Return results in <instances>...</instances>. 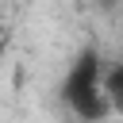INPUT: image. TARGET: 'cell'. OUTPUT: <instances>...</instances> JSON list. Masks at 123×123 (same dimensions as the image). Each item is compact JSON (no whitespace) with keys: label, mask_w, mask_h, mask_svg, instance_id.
Returning <instances> with one entry per match:
<instances>
[{"label":"cell","mask_w":123,"mask_h":123,"mask_svg":"<svg viewBox=\"0 0 123 123\" xmlns=\"http://www.w3.org/2000/svg\"><path fill=\"white\" fill-rule=\"evenodd\" d=\"M104 92H108V100H111V111L123 115V62L104 65Z\"/></svg>","instance_id":"cell-1"},{"label":"cell","mask_w":123,"mask_h":123,"mask_svg":"<svg viewBox=\"0 0 123 123\" xmlns=\"http://www.w3.org/2000/svg\"><path fill=\"white\" fill-rule=\"evenodd\" d=\"M96 4H100V8H111V4H115V0H96Z\"/></svg>","instance_id":"cell-2"},{"label":"cell","mask_w":123,"mask_h":123,"mask_svg":"<svg viewBox=\"0 0 123 123\" xmlns=\"http://www.w3.org/2000/svg\"><path fill=\"white\" fill-rule=\"evenodd\" d=\"M0 58H4V46H0Z\"/></svg>","instance_id":"cell-3"}]
</instances>
